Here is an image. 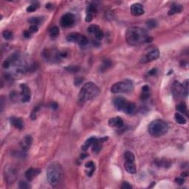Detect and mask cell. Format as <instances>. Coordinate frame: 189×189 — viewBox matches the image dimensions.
Listing matches in <instances>:
<instances>
[{
    "mask_svg": "<svg viewBox=\"0 0 189 189\" xmlns=\"http://www.w3.org/2000/svg\"><path fill=\"white\" fill-rule=\"evenodd\" d=\"M149 36L146 30L139 27H131L126 32V39L128 45L139 46L149 42Z\"/></svg>",
    "mask_w": 189,
    "mask_h": 189,
    "instance_id": "cell-1",
    "label": "cell"
},
{
    "mask_svg": "<svg viewBox=\"0 0 189 189\" xmlns=\"http://www.w3.org/2000/svg\"><path fill=\"white\" fill-rule=\"evenodd\" d=\"M100 93L98 86L93 82H87L83 85L78 94V103L84 104L86 102L94 99Z\"/></svg>",
    "mask_w": 189,
    "mask_h": 189,
    "instance_id": "cell-2",
    "label": "cell"
},
{
    "mask_svg": "<svg viewBox=\"0 0 189 189\" xmlns=\"http://www.w3.org/2000/svg\"><path fill=\"white\" fill-rule=\"evenodd\" d=\"M47 177L53 187L59 185L63 179V169L61 164L57 162L51 163L47 169Z\"/></svg>",
    "mask_w": 189,
    "mask_h": 189,
    "instance_id": "cell-3",
    "label": "cell"
},
{
    "mask_svg": "<svg viewBox=\"0 0 189 189\" xmlns=\"http://www.w3.org/2000/svg\"><path fill=\"white\" fill-rule=\"evenodd\" d=\"M169 126L167 123L163 120H155L151 122L148 127L149 133L153 137H161L168 132Z\"/></svg>",
    "mask_w": 189,
    "mask_h": 189,
    "instance_id": "cell-4",
    "label": "cell"
},
{
    "mask_svg": "<svg viewBox=\"0 0 189 189\" xmlns=\"http://www.w3.org/2000/svg\"><path fill=\"white\" fill-rule=\"evenodd\" d=\"M133 90V82L131 80L126 79L117 82L111 87V92L114 94L129 93Z\"/></svg>",
    "mask_w": 189,
    "mask_h": 189,
    "instance_id": "cell-5",
    "label": "cell"
},
{
    "mask_svg": "<svg viewBox=\"0 0 189 189\" xmlns=\"http://www.w3.org/2000/svg\"><path fill=\"white\" fill-rule=\"evenodd\" d=\"M66 40L69 42L78 44L81 46H84L88 43V39L84 35H81L78 33H69L66 37Z\"/></svg>",
    "mask_w": 189,
    "mask_h": 189,
    "instance_id": "cell-6",
    "label": "cell"
},
{
    "mask_svg": "<svg viewBox=\"0 0 189 189\" xmlns=\"http://www.w3.org/2000/svg\"><path fill=\"white\" fill-rule=\"evenodd\" d=\"M160 51L158 48H153L150 50L148 53H146L140 59V62L143 63H149L151 61H153L157 60L160 57Z\"/></svg>",
    "mask_w": 189,
    "mask_h": 189,
    "instance_id": "cell-7",
    "label": "cell"
},
{
    "mask_svg": "<svg viewBox=\"0 0 189 189\" xmlns=\"http://www.w3.org/2000/svg\"><path fill=\"white\" fill-rule=\"evenodd\" d=\"M129 101H128L126 98H123V97H116L113 100V104H114L115 107L119 111H122L124 112L126 110V107L128 106V104Z\"/></svg>",
    "mask_w": 189,
    "mask_h": 189,
    "instance_id": "cell-8",
    "label": "cell"
},
{
    "mask_svg": "<svg viewBox=\"0 0 189 189\" xmlns=\"http://www.w3.org/2000/svg\"><path fill=\"white\" fill-rule=\"evenodd\" d=\"M75 22V16L71 13H65L61 19V25L63 28H69Z\"/></svg>",
    "mask_w": 189,
    "mask_h": 189,
    "instance_id": "cell-9",
    "label": "cell"
},
{
    "mask_svg": "<svg viewBox=\"0 0 189 189\" xmlns=\"http://www.w3.org/2000/svg\"><path fill=\"white\" fill-rule=\"evenodd\" d=\"M97 13V7L93 4H90L87 7L86 10V22H90L93 21V18L96 16Z\"/></svg>",
    "mask_w": 189,
    "mask_h": 189,
    "instance_id": "cell-10",
    "label": "cell"
},
{
    "mask_svg": "<svg viewBox=\"0 0 189 189\" xmlns=\"http://www.w3.org/2000/svg\"><path fill=\"white\" fill-rule=\"evenodd\" d=\"M21 96L22 101L24 103L28 102L31 98V90L26 84H21Z\"/></svg>",
    "mask_w": 189,
    "mask_h": 189,
    "instance_id": "cell-11",
    "label": "cell"
},
{
    "mask_svg": "<svg viewBox=\"0 0 189 189\" xmlns=\"http://www.w3.org/2000/svg\"><path fill=\"white\" fill-rule=\"evenodd\" d=\"M88 32L91 34L94 35L98 40H101L104 38V32L101 30V28L98 26V25H90L88 28Z\"/></svg>",
    "mask_w": 189,
    "mask_h": 189,
    "instance_id": "cell-12",
    "label": "cell"
},
{
    "mask_svg": "<svg viewBox=\"0 0 189 189\" xmlns=\"http://www.w3.org/2000/svg\"><path fill=\"white\" fill-rule=\"evenodd\" d=\"M172 93L175 97H177V98L183 96L185 95V93H184L182 84L178 81H175L172 85Z\"/></svg>",
    "mask_w": 189,
    "mask_h": 189,
    "instance_id": "cell-13",
    "label": "cell"
},
{
    "mask_svg": "<svg viewBox=\"0 0 189 189\" xmlns=\"http://www.w3.org/2000/svg\"><path fill=\"white\" fill-rule=\"evenodd\" d=\"M131 13L134 16H140L144 13V8L140 3H134L131 6Z\"/></svg>",
    "mask_w": 189,
    "mask_h": 189,
    "instance_id": "cell-14",
    "label": "cell"
},
{
    "mask_svg": "<svg viewBox=\"0 0 189 189\" xmlns=\"http://www.w3.org/2000/svg\"><path fill=\"white\" fill-rule=\"evenodd\" d=\"M32 143H33V138L31 135H26L22 138L20 142V146L24 151H27L31 148Z\"/></svg>",
    "mask_w": 189,
    "mask_h": 189,
    "instance_id": "cell-15",
    "label": "cell"
},
{
    "mask_svg": "<svg viewBox=\"0 0 189 189\" xmlns=\"http://www.w3.org/2000/svg\"><path fill=\"white\" fill-rule=\"evenodd\" d=\"M39 173H40V169L31 168V169H28L27 171L25 172V177L27 178L28 180L31 181L33 180L37 175H39Z\"/></svg>",
    "mask_w": 189,
    "mask_h": 189,
    "instance_id": "cell-16",
    "label": "cell"
},
{
    "mask_svg": "<svg viewBox=\"0 0 189 189\" xmlns=\"http://www.w3.org/2000/svg\"><path fill=\"white\" fill-rule=\"evenodd\" d=\"M109 125L111 127H117V128H120L123 126V121L120 117H112L109 120Z\"/></svg>",
    "mask_w": 189,
    "mask_h": 189,
    "instance_id": "cell-17",
    "label": "cell"
},
{
    "mask_svg": "<svg viewBox=\"0 0 189 189\" xmlns=\"http://www.w3.org/2000/svg\"><path fill=\"white\" fill-rule=\"evenodd\" d=\"M10 123L13 126H14L15 128H18V129H22L24 126L23 121L21 118L16 117H12L10 119Z\"/></svg>",
    "mask_w": 189,
    "mask_h": 189,
    "instance_id": "cell-18",
    "label": "cell"
},
{
    "mask_svg": "<svg viewBox=\"0 0 189 189\" xmlns=\"http://www.w3.org/2000/svg\"><path fill=\"white\" fill-rule=\"evenodd\" d=\"M124 168L126 171L129 174H135L137 172V168L134 162L125 161Z\"/></svg>",
    "mask_w": 189,
    "mask_h": 189,
    "instance_id": "cell-19",
    "label": "cell"
},
{
    "mask_svg": "<svg viewBox=\"0 0 189 189\" xmlns=\"http://www.w3.org/2000/svg\"><path fill=\"white\" fill-rule=\"evenodd\" d=\"M4 177H5V180L8 182H13L16 178L15 172L12 169H7V171H4Z\"/></svg>",
    "mask_w": 189,
    "mask_h": 189,
    "instance_id": "cell-20",
    "label": "cell"
},
{
    "mask_svg": "<svg viewBox=\"0 0 189 189\" xmlns=\"http://www.w3.org/2000/svg\"><path fill=\"white\" fill-rule=\"evenodd\" d=\"M150 96V88L149 86L146 85L143 86L142 88V93H141V99L143 101H146Z\"/></svg>",
    "mask_w": 189,
    "mask_h": 189,
    "instance_id": "cell-21",
    "label": "cell"
},
{
    "mask_svg": "<svg viewBox=\"0 0 189 189\" xmlns=\"http://www.w3.org/2000/svg\"><path fill=\"white\" fill-rule=\"evenodd\" d=\"M182 10V7L180 5V4H174L173 5L171 6V7L170 8L169 11V16H172V15L175 14V13H180Z\"/></svg>",
    "mask_w": 189,
    "mask_h": 189,
    "instance_id": "cell-22",
    "label": "cell"
},
{
    "mask_svg": "<svg viewBox=\"0 0 189 189\" xmlns=\"http://www.w3.org/2000/svg\"><path fill=\"white\" fill-rule=\"evenodd\" d=\"M175 120L177 123L181 125H185L187 123V120L185 117H184L183 115L180 114L179 112H177L174 115Z\"/></svg>",
    "mask_w": 189,
    "mask_h": 189,
    "instance_id": "cell-23",
    "label": "cell"
},
{
    "mask_svg": "<svg viewBox=\"0 0 189 189\" xmlns=\"http://www.w3.org/2000/svg\"><path fill=\"white\" fill-rule=\"evenodd\" d=\"M98 139L95 137H92L90 138H89L88 140H87V141L85 142V143L84 144V146H82V149L84 151H87V149H89L90 147H91L93 145V143H95Z\"/></svg>",
    "mask_w": 189,
    "mask_h": 189,
    "instance_id": "cell-24",
    "label": "cell"
},
{
    "mask_svg": "<svg viewBox=\"0 0 189 189\" xmlns=\"http://www.w3.org/2000/svg\"><path fill=\"white\" fill-rule=\"evenodd\" d=\"M85 166H86V168H89V169H90V171H89V173H88V176L91 177L92 175H93V174L94 173L95 170V166L94 163L92 161L87 162V163L85 164Z\"/></svg>",
    "mask_w": 189,
    "mask_h": 189,
    "instance_id": "cell-25",
    "label": "cell"
},
{
    "mask_svg": "<svg viewBox=\"0 0 189 189\" xmlns=\"http://www.w3.org/2000/svg\"><path fill=\"white\" fill-rule=\"evenodd\" d=\"M177 110L179 111L180 112L182 113V114L188 115V110H187V106L185 105L184 103H181L179 105L177 106Z\"/></svg>",
    "mask_w": 189,
    "mask_h": 189,
    "instance_id": "cell-26",
    "label": "cell"
},
{
    "mask_svg": "<svg viewBox=\"0 0 189 189\" xmlns=\"http://www.w3.org/2000/svg\"><path fill=\"white\" fill-rule=\"evenodd\" d=\"M93 147V152H95V153H98V152H100L101 149V141L99 140H97L96 141L93 143V145L92 146Z\"/></svg>",
    "mask_w": 189,
    "mask_h": 189,
    "instance_id": "cell-27",
    "label": "cell"
},
{
    "mask_svg": "<svg viewBox=\"0 0 189 189\" xmlns=\"http://www.w3.org/2000/svg\"><path fill=\"white\" fill-rule=\"evenodd\" d=\"M49 33L52 37H56L59 34V29L58 28V27L53 26L50 28Z\"/></svg>",
    "mask_w": 189,
    "mask_h": 189,
    "instance_id": "cell-28",
    "label": "cell"
},
{
    "mask_svg": "<svg viewBox=\"0 0 189 189\" xmlns=\"http://www.w3.org/2000/svg\"><path fill=\"white\" fill-rule=\"evenodd\" d=\"M125 161L126 162H134V155L131 152H126L124 154Z\"/></svg>",
    "mask_w": 189,
    "mask_h": 189,
    "instance_id": "cell-29",
    "label": "cell"
},
{
    "mask_svg": "<svg viewBox=\"0 0 189 189\" xmlns=\"http://www.w3.org/2000/svg\"><path fill=\"white\" fill-rule=\"evenodd\" d=\"M41 18L39 17H32L28 20L30 23L32 24V25H38L41 23Z\"/></svg>",
    "mask_w": 189,
    "mask_h": 189,
    "instance_id": "cell-30",
    "label": "cell"
},
{
    "mask_svg": "<svg viewBox=\"0 0 189 189\" xmlns=\"http://www.w3.org/2000/svg\"><path fill=\"white\" fill-rule=\"evenodd\" d=\"M2 36L6 40H10V39H13V33L10 31H3Z\"/></svg>",
    "mask_w": 189,
    "mask_h": 189,
    "instance_id": "cell-31",
    "label": "cell"
},
{
    "mask_svg": "<svg viewBox=\"0 0 189 189\" xmlns=\"http://www.w3.org/2000/svg\"><path fill=\"white\" fill-rule=\"evenodd\" d=\"M39 4H38V3H35V4H31V5L28 6V7H27V11L33 12L35 11V10H37V9L39 8Z\"/></svg>",
    "mask_w": 189,
    "mask_h": 189,
    "instance_id": "cell-32",
    "label": "cell"
},
{
    "mask_svg": "<svg viewBox=\"0 0 189 189\" xmlns=\"http://www.w3.org/2000/svg\"><path fill=\"white\" fill-rule=\"evenodd\" d=\"M146 25H147V26L149 27V28H155V27L157 26V25H158V23H157L156 21L154 20V19H150V20L146 22Z\"/></svg>",
    "mask_w": 189,
    "mask_h": 189,
    "instance_id": "cell-33",
    "label": "cell"
},
{
    "mask_svg": "<svg viewBox=\"0 0 189 189\" xmlns=\"http://www.w3.org/2000/svg\"><path fill=\"white\" fill-rule=\"evenodd\" d=\"M19 188H21V189H27V188H30V185H28L27 182H24V181H21V182H19Z\"/></svg>",
    "mask_w": 189,
    "mask_h": 189,
    "instance_id": "cell-34",
    "label": "cell"
},
{
    "mask_svg": "<svg viewBox=\"0 0 189 189\" xmlns=\"http://www.w3.org/2000/svg\"><path fill=\"white\" fill-rule=\"evenodd\" d=\"M175 182L178 185H182V184L185 182V179L183 178V177H177L175 179Z\"/></svg>",
    "mask_w": 189,
    "mask_h": 189,
    "instance_id": "cell-35",
    "label": "cell"
},
{
    "mask_svg": "<svg viewBox=\"0 0 189 189\" xmlns=\"http://www.w3.org/2000/svg\"><path fill=\"white\" fill-rule=\"evenodd\" d=\"M111 62H110V61H109V60H105V61H104V63H103L102 65V67L104 68V69L105 70V69H107V68L109 67L110 66H111Z\"/></svg>",
    "mask_w": 189,
    "mask_h": 189,
    "instance_id": "cell-36",
    "label": "cell"
},
{
    "mask_svg": "<svg viewBox=\"0 0 189 189\" xmlns=\"http://www.w3.org/2000/svg\"><path fill=\"white\" fill-rule=\"evenodd\" d=\"M158 165L160 166H163V167H166V166H170V163H169V162L166 163V160H160V161H159V163H158Z\"/></svg>",
    "mask_w": 189,
    "mask_h": 189,
    "instance_id": "cell-37",
    "label": "cell"
},
{
    "mask_svg": "<svg viewBox=\"0 0 189 189\" xmlns=\"http://www.w3.org/2000/svg\"><path fill=\"white\" fill-rule=\"evenodd\" d=\"M121 188L122 189H131L132 188V186L130 185L128 182H123V184L121 185Z\"/></svg>",
    "mask_w": 189,
    "mask_h": 189,
    "instance_id": "cell-38",
    "label": "cell"
},
{
    "mask_svg": "<svg viewBox=\"0 0 189 189\" xmlns=\"http://www.w3.org/2000/svg\"><path fill=\"white\" fill-rule=\"evenodd\" d=\"M38 29H39V28H38L37 25H31L29 28V29H28V31L31 32V33H36V32H37Z\"/></svg>",
    "mask_w": 189,
    "mask_h": 189,
    "instance_id": "cell-39",
    "label": "cell"
},
{
    "mask_svg": "<svg viewBox=\"0 0 189 189\" xmlns=\"http://www.w3.org/2000/svg\"><path fill=\"white\" fill-rule=\"evenodd\" d=\"M31 33L29 31H26L24 32V36H25V38H30L31 37Z\"/></svg>",
    "mask_w": 189,
    "mask_h": 189,
    "instance_id": "cell-40",
    "label": "cell"
},
{
    "mask_svg": "<svg viewBox=\"0 0 189 189\" xmlns=\"http://www.w3.org/2000/svg\"><path fill=\"white\" fill-rule=\"evenodd\" d=\"M67 69H69V71H70V72H71V70H72V71L75 72V71L78 70V68H77L76 66H72V67H71V66H69V67L67 68Z\"/></svg>",
    "mask_w": 189,
    "mask_h": 189,
    "instance_id": "cell-41",
    "label": "cell"
},
{
    "mask_svg": "<svg viewBox=\"0 0 189 189\" xmlns=\"http://www.w3.org/2000/svg\"><path fill=\"white\" fill-rule=\"evenodd\" d=\"M156 72H157V69H152V70H151L150 72H149V73L150 74V75H155V74L156 73Z\"/></svg>",
    "mask_w": 189,
    "mask_h": 189,
    "instance_id": "cell-42",
    "label": "cell"
},
{
    "mask_svg": "<svg viewBox=\"0 0 189 189\" xmlns=\"http://www.w3.org/2000/svg\"><path fill=\"white\" fill-rule=\"evenodd\" d=\"M51 107L54 109H57V107H58V104H55V103H52V104H51Z\"/></svg>",
    "mask_w": 189,
    "mask_h": 189,
    "instance_id": "cell-43",
    "label": "cell"
}]
</instances>
